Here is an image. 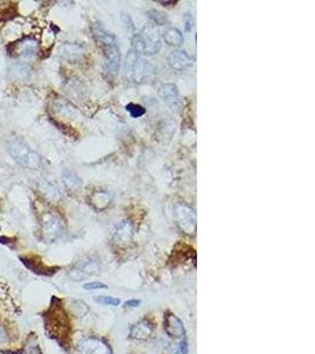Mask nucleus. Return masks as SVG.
<instances>
[{"mask_svg":"<svg viewBox=\"0 0 315 354\" xmlns=\"http://www.w3.org/2000/svg\"><path fill=\"white\" fill-rule=\"evenodd\" d=\"M40 234L45 242H55L64 235L65 221L57 210L46 208L40 213Z\"/></svg>","mask_w":315,"mask_h":354,"instance_id":"7ed1b4c3","label":"nucleus"},{"mask_svg":"<svg viewBox=\"0 0 315 354\" xmlns=\"http://www.w3.org/2000/svg\"><path fill=\"white\" fill-rule=\"evenodd\" d=\"M113 201V195L107 190L94 191L90 197V202L97 210H103Z\"/></svg>","mask_w":315,"mask_h":354,"instance_id":"dca6fc26","label":"nucleus"},{"mask_svg":"<svg viewBox=\"0 0 315 354\" xmlns=\"http://www.w3.org/2000/svg\"><path fill=\"white\" fill-rule=\"evenodd\" d=\"M79 354H113L110 346L101 339L87 336L78 343Z\"/></svg>","mask_w":315,"mask_h":354,"instance_id":"6e6552de","label":"nucleus"},{"mask_svg":"<svg viewBox=\"0 0 315 354\" xmlns=\"http://www.w3.org/2000/svg\"><path fill=\"white\" fill-rule=\"evenodd\" d=\"M174 216L177 226L185 234L192 235L196 231V214L190 206L176 203L174 207Z\"/></svg>","mask_w":315,"mask_h":354,"instance_id":"423d86ee","label":"nucleus"},{"mask_svg":"<svg viewBox=\"0 0 315 354\" xmlns=\"http://www.w3.org/2000/svg\"><path fill=\"white\" fill-rule=\"evenodd\" d=\"M149 18L152 20L153 25H166L168 24V17L166 13L157 11V10H150L148 12Z\"/></svg>","mask_w":315,"mask_h":354,"instance_id":"6ab92c4d","label":"nucleus"},{"mask_svg":"<svg viewBox=\"0 0 315 354\" xmlns=\"http://www.w3.org/2000/svg\"><path fill=\"white\" fill-rule=\"evenodd\" d=\"M161 36L153 24L146 25L132 38V52L150 57L161 50Z\"/></svg>","mask_w":315,"mask_h":354,"instance_id":"f03ea898","label":"nucleus"},{"mask_svg":"<svg viewBox=\"0 0 315 354\" xmlns=\"http://www.w3.org/2000/svg\"><path fill=\"white\" fill-rule=\"evenodd\" d=\"M62 180L65 187L70 190H78L82 188V180L77 176V174L71 170H64L62 173Z\"/></svg>","mask_w":315,"mask_h":354,"instance_id":"f3484780","label":"nucleus"},{"mask_svg":"<svg viewBox=\"0 0 315 354\" xmlns=\"http://www.w3.org/2000/svg\"><path fill=\"white\" fill-rule=\"evenodd\" d=\"M59 56L69 63H78L84 56V48L78 44L65 43L59 48Z\"/></svg>","mask_w":315,"mask_h":354,"instance_id":"ddd939ff","label":"nucleus"},{"mask_svg":"<svg viewBox=\"0 0 315 354\" xmlns=\"http://www.w3.org/2000/svg\"><path fill=\"white\" fill-rule=\"evenodd\" d=\"M92 32L98 46L101 48L107 61V66L110 73L117 75L121 68V50L118 45V39L114 33L108 31L103 24L96 22L92 26Z\"/></svg>","mask_w":315,"mask_h":354,"instance_id":"f257e3e1","label":"nucleus"},{"mask_svg":"<svg viewBox=\"0 0 315 354\" xmlns=\"http://www.w3.org/2000/svg\"><path fill=\"white\" fill-rule=\"evenodd\" d=\"M139 305H141V300L131 299V300H128L127 302L124 304V306L128 307V308H136V307H138Z\"/></svg>","mask_w":315,"mask_h":354,"instance_id":"b1692460","label":"nucleus"},{"mask_svg":"<svg viewBox=\"0 0 315 354\" xmlns=\"http://www.w3.org/2000/svg\"><path fill=\"white\" fill-rule=\"evenodd\" d=\"M153 326L148 319H143L130 327V338L136 340H146L151 336Z\"/></svg>","mask_w":315,"mask_h":354,"instance_id":"4468645a","label":"nucleus"},{"mask_svg":"<svg viewBox=\"0 0 315 354\" xmlns=\"http://www.w3.org/2000/svg\"><path fill=\"white\" fill-rule=\"evenodd\" d=\"M125 110H127L132 118H139L142 117V116L145 115L146 110L144 108L142 107V105L139 104H135V103H130L128 104L127 107H125Z\"/></svg>","mask_w":315,"mask_h":354,"instance_id":"aec40b11","label":"nucleus"},{"mask_svg":"<svg viewBox=\"0 0 315 354\" xmlns=\"http://www.w3.org/2000/svg\"><path fill=\"white\" fill-rule=\"evenodd\" d=\"M163 40L164 43L169 46L174 47H180L181 45H183L184 43V37L180 30L175 29V27H167L166 30L163 31Z\"/></svg>","mask_w":315,"mask_h":354,"instance_id":"2eb2a0df","label":"nucleus"},{"mask_svg":"<svg viewBox=\"0 0 315 354\" xmlns=\"http://www.w3.org/2000/svg\"><path fill=\"white\" fill-rule=\"evenodd\" d=\"M83 288L85 289V290H97V289H105V288H108V286L105 285V283H103V282L94 281V282L85 283V285L83 286Z\"/></svg>","mask_w":315,"mask_h":354,"instance_id":"4be33fe9","label":"nucleus"},{"mask_svg":"<svg viewBox=\"0 0 315 354\" xmlns=\"http://www.w3.org/2000/svg\"><path fill=\"white\" fill-rule=\"evenodd\" d=\"M94 301L100 305H107V306H118L121 304V300L117 297L107 295H98L94 297Z\"/></svg>","mask_w":315,"mask_h":354,"instance_id":"412c9836","label":"nucleus"},{"mask_svg":"<svg viewBox=\"0 0 315 354\" xmlns=\"http://www.w3.org/2000/svg\"><path fill=\"white\" fill-rule=\"evenodd\" d=\"M9 340H10V336L8 331H6L4 326L0 324V346L6 345V343L9 342Z\"/></svg>","mask_w":315,"mask_h":354,"instance_id":"5701e85b","label":"nucleus"},{"mask_svg":"<svg viewBox=\"0 0 315 354\" xmlns=\"http://www.w3.org/2000/svg\"><path fill=\"white\" fill-rule=\"evenodd\" d=\"M135 227L130 220H123L115 227L114 241L118 246H127L134 239Z\"/></svg>","mask_w":315,"mask_h":354,"instance_id":"9d476101","label":"nucleus"},{"mask_svg":"<svg viewBox=\"0 0 315 354\" xmlns=\"http://www.w3.org/2000/svg\"><path fill=\"white\" fill-rule=\"evenodd\" d=\"M168 64L173 70L183 71L192 65V59L184 50H174L168 56Z\"/></svg>","mask_w":315,"mask_h":354,"instance_id":"f8f14e48","label":"nucleus"},{"mask_svg":"<svg viewBox=\"0 0 315 354\" xmlns=\"http://www.w3.org/2000/svg\"><path fill=\"white\" fill-rule=\"evenodd\" d=\"M8 150L12 159L20 167L26 168V169H39L41 164H43V159H41L40 154L34 151L33 149L30 148L29 144H26L25 142L19 138L11 139L8 143Z\"/></svg>","mask_w":315,"mask_h":354,"instance_id":"20e7f679","label":"nucleus"},{"mask_svg":"<svg viewBox=\"0 0 315 354\" xmlns=\"http://www.w3.org/2000/svg\"><path fill=\"white\" fill-rule=\"evenodd\" d=\"M18 54L25 58H32L38 52V43L34 39H25L22 41L20 47L18 48Z\"/></svg>","mask_w":315,"mask_h":354,"instance_id":"a211bd4d","label":"nucleus"},{"mask_svg":"<svg viewBox=\"0 0 315 354\" xmlns=\"http://www.w3.org/2000/svg\"><path fill=\"white\" fill-rule=\"evenodd\" d=\"M153 71L152 66L138 57L135 52H130L125 61V76L134 82H143L151 76Z\"/></svg>","mask_w":315,"mask_h":354,"instance_id":"39448f33","label":"nucleus"},{"mask_svg":"<svg viewBox=\"0 0 315 354\" xmlns=\"http://www.w3.org/2000/svg\"><path fill=\"white\" fill-rule=\"evenodd\" d=\"M100 273V265L99 262L94 259H84L79 261L75 267L70 272V276L72 280H83L89 276L97 275Z\"/></svg>","mask_w":315,"mask_h":354,"instance_id":"0eeeda50","label":"nucleus"},{"mask_svg":"<svg viewBox=\"0 0 315 354\" xmlns=\"http://www.w3.org/2000/svg\"><path fill=\"white\" fill-rule=\"evenodd\" d=\"M164 329L167 334L175 340H182L185 338L184 325L176 315L173 313H168L164 318Z\"/></svg>","mask_w":315,"mask_h":354,"instance_id":"9b49d317","label":"nucleus"},{"mask_svg":"<svg viewBox=\"0 0 315 354\" xmlns=\"http://www.w3.org/2000/svg\"><path fill=\"white\" fill-rule=\"evenodd\" d=\"M159 94L164 103L169 107L173 111H180L182 108V98L177 86L173 83L163 84L160 87Z\"/></svg>","mask_w":315,"mask_h":354,"instance_id":"1a4fd4ad","label":"nucleus"}]
</instances>
